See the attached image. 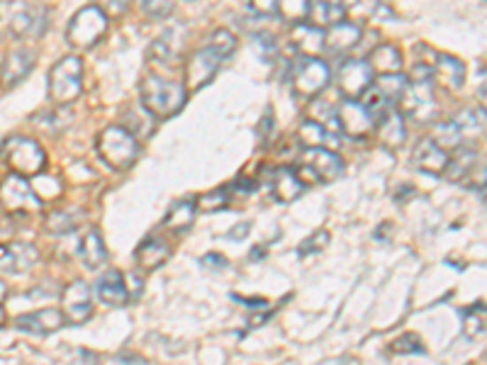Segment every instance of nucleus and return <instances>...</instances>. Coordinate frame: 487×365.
<instances>
[{
  "label": "nucleus",
  "mask_w": 487,
  "mask_h": 365,
  "mask_svg": "<svg viewBox=\"0 0 487 365\" xmlns=\"http://www.w3.org/2000/svg\"><path fill=\"white\" fill-rule=\"evenodd\" d=\"M37 66V54L32 49H15L0 64V90H12L27 79Z\"/></svg>",
  "instance_id": "ddd939ff"
},
{
  "label": "nucleus",
  "mask_w": 487,
  "mask_h": 365,
  "mask_svg": "<svg viewBox=\"0 0 487 365\" xmlns=\"http://www.w3.org/2000/svg\"><path fill=\"white\" fill-rule=\"evenodd\" d=\"M96 148L100 158L115 171H127L135 166L139 156V141L127 127H107L97 134Z\"/></svg>",
  "instance_id": "f03ea898"
},
{
  "label": "nucleus",
  "mask_w": 487,
  "mask_h": 365,
  "mask_svg": "<svg viewBox=\"0 0 487 365\" xmlns=\"http://www.w3.org/2000/svg\"><path fill=\"white\" fill-rule=\"evenodd\" d=\"M259 256H266V248H253V254H251V258H259Z\"/></svg>",
  "instance_id": "864d4df0"
},
{
  "label": "nucleus",
  "mask_w": 487,
  "mask_h": 365,
  "mask_svg": "<svg viewBox=\"0 0 487 365\" xmlns=\"http://www.w3.org/2000/svg\"><path fill=\"white\" fill-rule=\"evenodd\" d=\"M327 3H331V5H336V8H344V11H349V8H353L359 0H327Z\"/></svg>",
  "instance_id": "3c124183"
},
{
  "label": "nucleus",
  "mask_w": 487,
  "mask_h": 365,
  "mask_svg": "<svg viewBox=\"0 0 487 365\" xmlns=\"http://www.w3.org/2000/svg\"><path fill=\"white\" fill-rule=\"evenodd\" d=\"M78 254L83 258L88 270H97L107 263V248L103 244V237L97 229H88L83 239H81V247H78Z\"/></svg>",
  "instance_id": "cd10ccee"
},
{
  "label": "nucleus",
  "mask_w": 487,
  "mask_h": 365,
  "mask_svg": "<svg viewBox=\"0 0 487 365\" xmlns=\"http://www.w3.org/2000/svg\"><path fill=\"white\" fill-rule=\"evenodd\" d=\"M477 171V154L473 148H456V154H451L448 156L446 171H444V176L448 180H460V183H466L468 176L470 173H475Z\"/></svg>",
  "instance_id": "c756f323"
},
{
  "label": "nucleus",
  "mask_w": 487,
  "mask_h": 365,
  "mask_svg": "<svg viewBox=\"0 0 487 365\" xmlns=\"http://www.w3.org/2000/svg\"><path fill=\"white\" fill-rule=\"evenodd\" d=\"M290 42L300 57H320L324 51V30L312 22H298L292 25Z\"/></svg>",
  "instance_id": "4be33fe9"
},
{
  "label": "nucleus",
  "mask_w": 487,
  "mask_h": 365,
  "mask_svg": "<svg viewBox=\"0 0 487 365\" xmlns=\"http://www.w3.org/2000/svg\"><path fill=\"white\" fill-rule=\"evenodd\" d=\"M61 302H64V316L71 324H83L93 315V293L83 280H73L71 285L64 287Z\"/></svg>",
  "instance_id": "f8f14e48"
},
{
  "label": "nucleus",
  "mask_w": 487,
  "mask_h": 365,
  "mask_svg": "<svg viewBox=\"0 0 487 365\" xmlns=\"http://www.w3.org/2000/svg\"><path fill=\"white\" fill-rule=\"evenodd\" d=\"M249 232H251V229H249V224H236V227H234L232 232H229V239L249 237Z\"/></svg>",
  "instance_id": "8fccbe9b"
},
{
  "label": "nucleus",
  "mask_w": 487,
  "mask_h": 365,
  "mask_svg": "<svg viewBox=\"0 0 487 365\" xmlns=\"http://www.w3.org/2000/svg\"><path fill=\"white\" fill-rule=\"evenodd\" d=\"M344 18H346L344 8H336V5H331L327 0H317L314 5H310V18H307V22L324 30V27H331V25L341 22Z\"/></svg>",
  "instance_id": "2f4dec72"
},
{
  "label": "nucleus",
  "mask_w": 487,
  "mask_h": 365,
  "mask_svg": "<svg viewBox=\"0 0 487 365\" xmlns=\"http://www.w3.org/2000/svg\"><path fill=\"white\" fill-rule=\"evenodd\" d=\"M375 79V73L370 71L366 59H349L344 61L339 69V93L344 100H360V95L370 88V83Z\"/></svg>",
  "instance_id": "9b49d317"
},
{
  "label": "nucleus",
  "mask_w": 487,
  "mask_h": 365,
  "mask_svg": "<svg viewBox=\"0 0 487 365\" xmlns=\"http://www.w3.org/2000/svg\"><path fill=\"white\" fill-rule=\"evenodd\" d=\"M399 112L402 118L414 119V122H431L437 119V95H434V79L429 80H412L407 79V86L398 98Z\"/></svg>",
  "instance_id": "0eeeda50"
},
{
  "label": "nucleus",
  "mask_w": 487,
  "mask_h": 365,
  "mask_svg": "<svg viewBox=\"0 0 487 365\" xmlns=\"http://www.w3.org/2000/svg\"><path fill=\"white\" fill-rule=\"evenodd\" d=\"M434 76L451 90H460L466 83V66L463 61H458L456 57H448V54H437V71Z\"/></svg>",
  "instance_id": "c85d7f7f"
},
{
  "label": "nucleus",
  "mask_w": 487,
  "mask_h": 365,
  "mask_svg": "<svg viewBox=\"0 0 487 365\" xmlns=\"http://www.w3.org/2000/svg\"><path fill=\"white\" fill-rule=\"evenodd\" d=\"M5 300H8V285H5V283L0 280V305H3Z\"/></svg>",
  "instance_id": "603ef678"
},
{
  "label": "nucleus",
  "mask_w": 487,
  "mask_h": 365,
  "mask_svg": "<svg viewBox=\"0 0 487 365\" xmlns=\"http://www.w3.org/2000/svg\"><path fill=\"white\" fill-rule=\"evenodd\" d=\"M97 297L107 307H125L129 302L125 290V276L115 268H110L105 276H100V280H97Z\"/></svg>",
  "instance_id": "b1692460"
},
{
  "label": "nucleus",
  "mask_w": 487,
  "mask_h": 365,
  "mask_svg": "<svg viewBox=\"0 0 487 365\" xmlns=\"http://www.w3.org/2000/svg\"><path fill=\"white\" fill-rule=\"evenodd\" d=\"M229 188H214L210 193H205L203 198L195 200L197 209H205V212H217V209H224L229 205Z\"/></svg>",
  "instance_id": "e433bc0d"
},
{
  "label": "nucleus",
  "mask_w": 487,
  "mask_h": 365,
  "mask_svg": "<svg viewBox=\"0 0 487 365\" xmlns=\"http://www.w3.org/2000/svg\"><path fill=\"white\" fill-rule=\"evenodd\" d=\"M210 49L220 57V59H229L236 49V37H234L232 32L227 30H214V34L210 37V44H207Z\"/></svg>",
  "instance_id": "c9c22d12"
},
{
  "label": "nucleus",
  "mask_w": 487,
  "mask_h": 365,
  "mask_svg": "<svg viewBox=\"0 0 487 365\" xmlns=\"http://www.w3.org/2000/svg\"><path fill=\"white\" fill-rule=\"evenodd\" d=\"M93 5H97L103 12H110V15H122L129 5V0H93Z\"/></svg>",
  "instance_id": "37998d69"
},
{
  "label": "nucleus",
  "mask_w": 487,
  "mask_h": 365,
  "mask_svg": "<svg viewBox=\"0 0 487 365\" xmlns=\"http://www.w3.org/2000/svg\"><path fill=\"white\" fill-rule=\"evenodd\" d=\"M298 139H300V144L305 148L324 147V148H331V151H334V148L339 147L341 134H336V132L327 129L324 125H321V122H317V119L307 118L300 125V129H298Z\"/></svg>",
  "instance_id": "5701e85b"
},
{
  "label": "nucleus",
  "mask_w": 487,
  "mask_h": 365,
  "mask_svg": "<svg viewBox=\"0 0 487 365\" xmlns=\"http://www.w3.org/2000/svg\"><path fill=\"white\" fill-rule=\"evenodd\" d=\"M271 127H273V112L271 108L263 112V119L261 125H259V134H261L263 139H268V134H271Z\"/></svg>",
  "instance_id": "de8ad7c7"
},
{
  "label": "nucleus",
  "mask_w": 487,
  "mask_h": 365,
  "mask_svg": "<svg viewBox=\"0 0 487 365\" xmlns=\"http://www.w3.org/2000/svg\"><path fill=\"white\" fill-rule=\"evenodd\" d=\"M0 208L5 209L10 217L27 219L42 212V200L37 190L27 183V178L12 173L0 183Z\"/></svg>",
  "instance_id": "20e7f679"
},
{
  "label": "nucleus",
  "mask_w": 487,
  "mask_h": 365,
  "mask_svg": "<svg viewBox=\"0 0 487 365\" xmlns=\"http://www.w3.org/2000/svg\"><path fill=\"white\" fill-rule=\"evenodd\" d=\"M300 166L305 176L314 183H334L344 173V161L336 151L324 147H310L300 154Z\"/></svg>",
  "instance_id": "1a4fd4ad"
},
{
  "label": "nucleus",
  "mask_w": 487,
  "mask_h": 365,
  "mask_svg": "<svg viewBox=\"0 0 487 365\" xmlns=\"http://www.w3.org/2000/svg\"><path fill=\"white\" fill-rule=\"evenodd\" d=\"M434 141H437L438 147L446 148V151H456L460 147V141H463V134H460V129L458 125L451 119V122H441L437 129H434Z\"/></svg>",
  "instance_id": "72a5a7b5"
},
{
  "label": "nucleus",
  "mask_w": 487,
  "mask_h": 365,
  "mask_svg": "<svg viewBox=\"0 0 487 365\" xmlns=\"http://www.w3.org/2000/svg\"><path fill=\"white\" fill-rule=\"evenodd\" d=\"M188 90L181 80L168 79L161 73H149L142 80V105L151 118L168 119L183 110Z\"/></svg>",
  "instance_id": "f257e3e1"
},
{
  "label": "nucleus",
  "mask_w": 487,
  "mask_h": 365,
  "mask_svg": "<svg viewBox=\"0 0 487 365\" xmlns=\"http://www.w3.org/2000/svg\"><path fill=\"white\" fill-rule=\"evenodd\" d=\"M39 261L37 247L32 244H0V270L5 273H25Z\"/></svg>",
  "instance_id": "f3484780"
},
{
  "label": "nucleus",
  "mask_w": 487,
  "mask_h": 365,
  "mask_svg": "<svg viewBox=\"0 0 487 365\" xmlns=\"http://www.w3.org/2000/svg\"><path fill=\"white\" fill-rule=\"evenodd\" d=\"M368 66L375 76H388V73H399L402 71V54L392 44H380L368 54Z\"/></svg>",
  "instance_id": "bb28decb"
},
{
  "label": "nucleus",
  "mask_w": 487,
  "mask_h": 365,
  "mask_svg": "<svg viewBox=\"0 0 487 365\" xmlns=\"http://www.w3.org/2000/svg\"><path fill=\"white\" fill-rule=\"evenodd\" d=\"M256 190V183H253L251 178H236V183H232L229 186V193L232 195H249V193H253Z\"/></svg>",
  "instance_id": "a18cd8bd"
},
{
  "label": "nucleus",
  "mask_w": 487,
  "mask_h": 365,
  "mask_svg": "<svg viewBox=\"0 0 487 365\" xmlns=\"http://www.w3.org/2000/svg\"><path fill=\"white\" fill-rule=\"evenodd\" d=\"M375 134H378V141L385 148H399L407 139V129H405V118L398 108H390L380 119H375Z\"/></svg>",
  "instance_id": "6ab92c4d"
},
{
  "label": "nucleus",
  "mask_w": 487,
  "mask_h": 365,
  "mask_svg": "<svg viewBox=\"0 0 487 365\" xmlns=\"http://www.w3.org/2000/svg\"><path fill=\"white\" fill-rule=\"evenodd\" d=\"M363 40V32L356 25H351V22L341 20L336 25H331L324 32V49L329 51V54H346V51L356 49Z\"/></svg>",
  "instance_id": "a211bd4d"
},
{
  "label": "nucleus",
  "mask_w": 487,
  "mask_h": 365,
  "mask_svg": "<svg viewBox=\"0 0 487 365\" xmlns=\"http://www.w3.org/2000/svg\"><path fill=\"white\" fill-rule=\"evenodd\" d=\"M390 354L398 355H417L424 354V346H421V338L417 334H402L399 338H395L390 344Z\"/></svg>",
  "instance_id": "58836bf2"
},
{
  "label": "nucleus",
  "mask_w": 487,
  "mask_h": 365,
  "mask_svg": "<svg viewBox=\"0 0 487 365\" xmlns=\"http://www.w3.org/2000/svg\"><path fill=\"white\" fill-rule=\"evenodd\" d=\"M312 0H278L275 3V15H281L282 20H288L290 25L298 22H307L310 18Z\"/></svg>",
  "instance_id": "473e14b6"
},
{
  "label": "nucleus",
  "mask_w": 487,
  "mask_h": 365,
  "mask_svg": "<svg viewBox=\"0 0 487 365\" xmlns=\"http://www.w3.org/2000/svg\"><path fill=\"white\" fill-rule=\"evenodd\" d=\"M331 69L320 57H300L292 66V88L300 98H314L329 86Z\"/></svg>",
  "instance_id": "6e6552de"
},
{
  "label": "nucleus",
  "mask_w": 487,
  "mask_h": 365,
  "mask_svg": "<svg viewBox=\"0 0 487 365\" xmlns=\"http://www.w3.org/2000/svg\"><path fill=\"white\" fill-rule=\"evenodd\" d=\"M275 3H278V0H249V8H251L256 15L271 18V15H275Z\"/></svg>",
  "instance_id": "c03bdc74"
},
{
  "label": "nucleus",
  "mask_w": 487,
  "mask_h": 365,
  "mask_svg": "<svg viewBox=\"0 0 487 365\" xmlns=\"http://www.w3.org/2000/svg\"><path fill=\"white\" fill-rule=\"evenodd\" d=\"M336 119H339L341 134H349L353 139L368 137V132L373 129V119L360 100H344L341 108L336 110Z\"/></svg>",
  "instance_id": "4468645a"
},
{
  "label": "nucleus",
  "mask_w": 487,
  "mask_h": 365,
  "mask_svg": "<svg viewBox=\"0 0 487 365\" xmlns=\"http://www.w3.org/2000/svg\"><path fill=\"white\" fill-rule=\"evenodd\" d=\"M3 161L8 163L12 173L22 178H37L47 166V154L35 139L12 137L3 147Z\"/></svg>",
  "instance_id": "39448f33"
},
{
  "label": "nucleus",
  "mask_w": 487,
  "mask_h": 365,
  "mask_svg": "<svg viewBox=\"0 0 487 365\" xmlns=\"http://www.w3.org/2000/svg\"><path fill=\"white\" fill-rule=\"evenodd\" d=\"M448 156H451V151L438 147L434 139H424L414 148V163H417L419 171H424L429 176H444Z\"/></svg>",
  "instance_id": "412c9836"
},
{
  "label": "nucleus",
  "mask_w": 487,
  "mask_h": 365,
  "mask_svg": "<svg viewBox=\"0 0 487 365\" xmlns=\"http://www.w3.org/2000/svg\"><path fill=\"white\" fill-rule=\"evenodd\" d=\"M203 266L222 268V266H227V258L217 256V254H207V256H203Z\"/></svg>",
  "instance_id": "09e8293b"
},
{
  "label": "nucleus",
  "mask_w": 487,
  "mask_h": 365,
  "mask_svg": "<svg viewBox=\"0 0 487 365\" xmlns=\"http://www.w3.org/2000/svg\"><path fill=\"white\" fill-rule=\"evenodd\" d=\"M463 334H466L468 338H477V336L485 334V307H475L470 315H466Z\"/></svg>",
  "instance_id": "a19ab883"
},
{
  "label": "nucleus",
  "mask_w": 487,
  "mask_h": 365,
  "mask_svg": "<svg viewBox=\"0 0 487 365\" xmlns=\"http://www.w3.org/2000/svg\"><path fill=\"white\" fill-rule=\"evenodd\" d=\"M35 122H37L44 132H49V129H51V132H61V129H66V125L71 122V115H68L64 108H58L51 110V112H44V115H39V118H35Z\"/></svg>",
  "instance_id": "4c0bfd02"
},
{
  "label": "nucleus",
  "mask_w": 487,
  "mask_h": 365,
  "mask_svg": "<svg viewBox=\"0 0 487 365\" xmlns=\"http://www.w3.org/2000/svg\"><path fill=\"white\" fill-rule=\"evenodd\" d=\"M329 232L327 229H320V232H314L312 237H307L305 241L300 244V248H298V256H312V254H320L321 248L329 244Z\"/></svg>",
  "instance_id": "ea45409f"
},
{
  "label": "nucleus",
  "mask_w": 487,
  "mask_h": 365,
  "mask_svg": "<svg viewBox=\"0 0 487 365\" xmlns=\"http://www.w3.org/2000/svg\"><path fill=\"white\" fill-rule=\"evenodd\" d=\"M220 64H222V59H220L210 47H205V49H197L195 54H190L188 61L183 64L185 90H200L205 88L207 83H213V79L217 76V69H220Z\"/></svg>",
  "instance_id": "9d476101"
},
{
  "label": "nucleus",
  "mask_w": 487,
  "mask_h": 365,
  "mask_svg": "<svg viewBox=\"0 0 487 365\" xmlns=\"http://www.w3.org/2000/svg\"><path fill=\"white\" fill-rule=\"evenodd\" d=\"M5 319H8V315H5V309H3V307H0V326L5 324Z\"/></svg>",
  "instance_id": "5fc2aeb1"
},
{
  "label": "nucleus",
  "mask_w": 487,
  "mask_h": 365,
  "mask_svg": "<svg viewBox=\"0 0 487 365\" xmlns=\"http://www.w3.org/2000/svg\"><path fill=\"white\" fill-rule=\"evenodd\" d=\"M49 27V15L44 8H22L12 18H10V32L18 40H39Z\"/></svg>",
  "instance_id": "2eb2a0df"
},
{
  "label": "nucleus",
  "mask_w": 487,
  "mask_h": 365,
  "mask_svg": "<svg viewBox=\"0 0 487 365\" xmlns=\"http://www.w3.org/2000/svg\"><path fill=\"white\" fill-rule=\"evenodd\" d=\"M107 15L97 5H86L71 18L66 27V42L73 49H93L105 37Z\"/></svg>",
  "instance_id": "423d86ee"
},
{
  "label": "nucleus",
  "mask_w": 487,
  "mask_h": 365,
  "mask_svg": "<svg viewBox=\"0 0 487 365\" xmlns=\"http://www.w3.org/2000/svg\"><path fill=\"white\" fill-rule=\"evenodd\" d=\"M195 215H197V205H195L193 198L188 200H178L171 205V209L166 212L164 217V227L174 234H185L188 229L193 227Z\"/></svg>",
  "instance_id": "a878e982"
},
{
  "label": "nucleus",
  "mask_w": 487,
  "mask_h": 365,
  "mask_svg": "<svg viewBox=\"0 0 487 365\" xmlns=\"http://www.w3.org/2000/svg\"><path fill=\"white\" fill-rule=\"evenodd\" d=\"M83 219H86V215L78 208L54 209V212L47 215V219H44V227H47V232H51V234H68V232H73V229L81 227Z\"/></svg>",
  "instance_id": "7c9ffc66"
},
{
  "label": "nucleus",
  "mask_w": 487,
  "mask_h": 365,
  "mask_svg": "<svg viewBox=\"0 0 487 365\" xmlns=\"http://www.w3.org/2000/svg\"><path fill=\"white\" fill-rule=\"evenodd\" d=\"M125 290H129L132 287V293H129V300H136V297L142 295V278L135 276V273H129V276L125 278Z\"/></svg>",
  "instance_id": "49530a36"
},
{
  "label": "nucleus",
  "mask_w": 487,
  "mask_h": 365,
  "mask_svg": "<svg viewBox=\"0 0 487 365\" xmlns=\"http://www.w3.org/2000/svg\"><path fill=\"white\" fill-rule=\"evenodd\" d=\"M64 324H66V316H64V312L54 309V307L37 309V312H29V315H22L15 319V326H18L19 331H27V334L37 336L54 334Z\"/></svg>",
  "instance_id": "dca6fc26"
},
{
  "label": "nucleus",
  "mask_w": 487,
  "mask_h": 365,
  "mask_svg": "<svg viewBox=\"0 0 487 365\" xmlns=\"http://www.w3.org/2000/svg\"><path fill=\"white\" fill-rule=\"evenodd\" d=\"M168 258H171V248L164 239L158 237L144 239L135 251V261L142 270H156V268L164 266Z\"/></svg>",
  "instance_id": "393cba45"
},
{
  "label": "nucleus",
  "mask_w": 487,
  "mask_h": 365,
  "mask_svg": "<svg viewBox=\"0 0 487 365\" xmlns=\"http://www.w3.org/2000/svg\"><path fill=\"white\" fill-rule=\"evenodd\" d=\"M49 100L57 105H68L83 93V61L78 57L58 59L47 76Z\"/></svg>",
  "instance_id": "7ed1b4c3"
},
{
  "label": "nucleus",
  "mask_w": 487,
  "mask_h": 365,
  "mask_svg": "<svg viewBox=\"0 0 487 365\" xmlns=\"http://www.w3.org/2000/svg\"><path fill=\"white\" fill-rule=\"evenodd\" d=\"M453 122L460 129V134H475V132H483V127H485V112H483V108L477 112L475 110H463L453 118Z\"/></svg>",
  "instance_id": "f704fd0d"
},
{
  "label": "nucleus",
  "mask_w": 487,
  "mask_h": 365,
  "mask_svg": "<svg viewBox=\"0 0 487 365\" xmlns=\"http://www.w3.org/2000/svg\"><path fill=\"white\" fill-rule=\"evenodd\" d=\"M271 190L273 198L278 200V202L290 205V202H295L305 193V180L290 166H281L273 171Z\"/></svg>",
  "instance_id": "aec40b11"
},
{
  "label": "nucleus",
  "mask_w": 487,
  "mask_h": 365,
  "mask_svg": "<svg viewBox=\"0 0 487 365\" xmlns=\"http://www.w3.org/2000/svg\"><path fill=\"white\" fill-rule=\"evenodd\" d=\"M175 3L178 0H144V15L151 18V20H161V18H168L171 12L175 11Z\"/></svg>",
  "instance_id": "79ce46f5"
}]
</instances>
